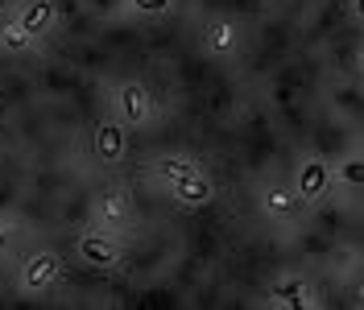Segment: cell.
I'll return each mask as SVG.
<instances>
[{"label": "cell", "mask_w": 364, "mask_h": 310, "mask_svg": "<svg viewBox=\"0 0 364 310\" xmlns=\"http://www.w3.org/2000/svg\"><path fill=\"white\" fill-rule=\"evenodd\" d=\"M17 21L25 25V33H33V38H42L46 29L54 25V0H29L21 13H17Z\"/></svg>", "instance_id": "cell-11"}, {"label": "cell", "mask_w": 364, "mask_h": 310, "mask_svg": "<svg viewBox=\"0 0 364 310\" xmlns=\"http://www.w3.org/2000/svg\"><path fill=\"white\" fill-rule=\"evenodd\" d=\"M261 207L269 211L273 220H298V211H302L306 203H302V195H298L294 186L273 182V186H265V195H261Z\"/></svg>", "instance_id": "cell-7"}, {"label": "cell", "mask_w": 364, "mask_h": 310, "mask_svg": "<svg viewBox=\"0 0 364 310\" xmlns=\"http://www.w3.org/2000/svg\"><path fill=\"white\" fill-rule=\"evenodd\" d=\"M331 178H340L343 186H364V157H343L340 166H331Z\"/></svg>", "instance_id": "cell-14"}, {"label": "cell", "mask_w": 364, "mask_h": 310, "mask_svg": "<svg viewBox=\"0 0 364 310\" xmlns=\"http://www.w3.org/2000/svg\"><path fill=\"white\" fill-rule=\"evenodd\" d=\"M79 261L91 269H116L120 261H124V252H120V244H116V236L104 228V232H87V236H79Z\"/></svg>", "instance_id": "cell-3"}, {"label": "cell", "mask_w": 364, "mask_h": 310, "mask_svg": "<svg viewBox=\"0 0 364 310\" xmlns=\"http://www.w3.org/2000/svg\"><path fill=\"white\" fill-rule=\"evenodd\" d=\"M360 70H364V50H360Z\"/></svg>", "instance_id": "cell-18"}, {"label": "cell", "mask_w": 364, "mask_h": 310, "mask_svg": "<svg viewBox=\"0 0 364 310\" xmlns=\"http://www.w3.org/2000/svg\"><path fill=\"white\" fill-rule=\"evenodd\" d=\"M112 100H116V120L120 124H129V129H136V124H145L149 116H154V95L141 87V83H120V87L112 91Z\"/></svg>", "instance_id": "cell-1"}, {"label": "cell", "mask_w": 364, "mask_h": 310, "mask_svg": "<svg viewBox=\"0 0 364 310\" xmlns=\"http://www.w3.org/2000/svg\"><path fill=\"white\" fill-rule=\"evenodd\" d=\"M294 191L302 195V203L327 199V191H331V161H323L318 154H315V157H306V161L298 166Z\"/></svg>", "instance_id": "cell-4"}, {"label": "cell", "mask_w": 364, "mask_h": 310, "mask_svg": "<svg viewBox=\"0 0 364 310\" xmlns=\"http://www.w3.org/2000/svg\"><path fill=\"white\" fill-rule=\"evenodd\" d=\"M33 42H38V38L25 33V25L17 21V13H9V17L0 21V50H9V54H25Z\"/></svg>", "instance_id": "cell-12"}, {"label": "cell", "mask_w": 364, "mask_h": 310, "mask_svg": "<svg viewBox=\"0 0 364 310\" xmlns=\"http://www.w3.org/2000/svg\"><path fill=\"white\" fill-rule=\"evenodd\" d=\"M170 195H174V203L178 207H186V211H199V207H207L211 203V178L203 174V170H195V174L178 178V182H170Z\"/></svg>", "instance_id": "cell-5"}, {"label": "cell", "mask_w": 364, "mask_h": 310, "mask_svg": "<svg viewBox=\"0 0 364 310\" xmlns=\"http://www.w3.org/2000/svg\"><path fill=\"white\" fill-rule=\"evenodd\" d=\"M352 17L364 25V0H352Z\"/></svg>", "instance_id": "cell-17"}, {"label": "cell", "mask_w": 364, "mask_h": 310, "mask_svg": "<svg viewBox=\"0 0 364 310\" xmlns=\"http://www.w3.org/2000/svg\"><path fill=\"white\" fill-rule=\"evenodd\" d=\"M195 170H199V166H195L191 157H174V154L154 161V178L166 182V186H170V182H178V178H186V174H195Z\"/></svg>", "instance_id": "cell-13"}, {"label": "cell", "mask_w": 364, "mask_h": 310, "mask_svg": "<svg viewBox=\"0 0 364 310\" xmlns=\"http://www.w3.org/2000/svg\"><path fill=\"white\" fill-rule=\"evenodd\" d=\"M129 149V124H120V120H108V124H100L95 129V157L104 161V166H112L120 161Z\"/></svg>", "instance_id": "cell-8"}, {"label": "cell", "mask_w": 364, "mask_h": 310, "mask_svg": "<svg viewBox=\"0 0 364 310\" xmlns=\"http://www.w3.org/2000/svg\"><path fill=\"white\" fill-rule=\"evenodd\" d=\"M63 277V261H58V252H33V257H25V265H21V289L25 294H46V289L54 286Z\"/></svg>", "instance_id": "cell-2"}, {"label": "cell", "mask_w": 364, "mask_h": 310, "mask_svg": "<svg viewBox=\"0 0 364 310\" xmlns=\"http://www.w3.org/2000/svg\"><path fill=\"white\" fill-rule=\"evenodd\" d=\"M240 42V33H236V21H228V17H211L203 25V46L211 54H232Z\"/></svg>", "instance_id": "cell-10"}, {"label": "cell", "mask_w": 364, "mask_h": 310, "mask_svg": "<svg viewBox=\"0 0 364 310\" xmlns=\"http://www.w3.org/2000/svg\"><path fill=\"white\" fill-rule=\"evenodd\" d=\"M129 9L136 17H166L174 9V0H129Z\"/></svg>", "instance_id": "cell-15"}, {"label": "cell", "mask_w": 364, "mask_h": 310, "mask_svg": "<svg viewBox=\"0 0 364 310\" xmlns=\"http://www.w3.org/2000/svg\"><path fill=\"white\" fill-rule=\"evenodd\" d=\"M269 302H273V306H286V310L315 306L306 277H298V273H290V277H277V282H273V286H269Z\"/></svg>", "instance_id": "cell-6"}, {"label": "cell", "mask_w": 364, "mask_h": 310, "mask_svg": "<svg viewBox=\"0 0 364 310\" xmlns=\"http://www.w3.org/2000/svg\"><path fill=\"white\" fill-rule=\"evenodd\" d=\"M129 211H133V203H129V195L124 191H104L100 199H95V220H100V228H124V220H129Z\"/></svg>", "instance_id": "cell-9"}, {"label": "cell", "mask_w": 364, "mask_h": 310, "mask_svg": "<svg viewBox=\"0 0 364 310\" xmlns=\"http://www.w3.org/2000/svg\"><path fill=\"white\" fill-rule=\"evenodd\" d=\"M17 236V220H9V215H0V248H9V240Z\"/></svg>", "instance_id": "cell-16"}]
</instances>
